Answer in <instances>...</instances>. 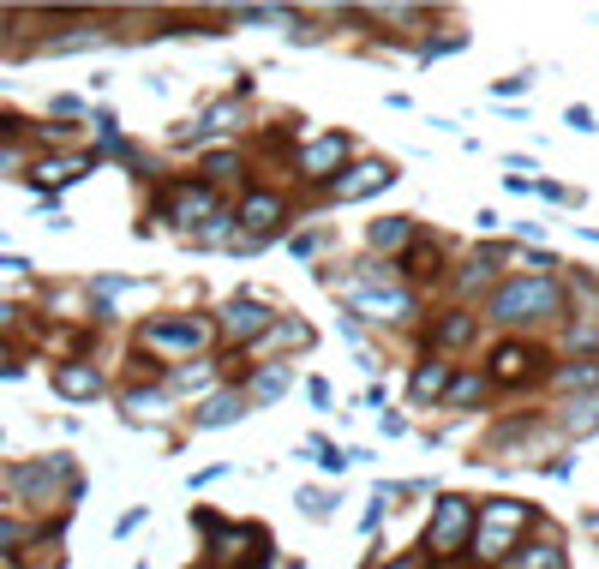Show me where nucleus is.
<instances>
[{
	"label": "nucleus",
	"mask_w": 599,
	"mask_h": 569,
	"mask_svg": "<svg viewBox=\"0 0 599 569\" xmlns=\"http://www.w3.org/2000/svg\"><path fill=\"white\" fill-rule=\"evenodd\" d=\"M348 163H354V138H348L342 126H324V133L306 138V144H300V156H295L300 180H312V186H330Z\"/></svg>",
	"instance_id": "obj_11"
},
{
	"label": "nucleus",
	"mask_w": 599,
	"mask_h": 569,
	"mask_svg": "<svg viewBox=\"0 0 599 569\" xmlns=\"http://www.w3.org/2000/svg\"><path fill=\"white\" fill-rule=\"evenodd\" d=\"M234 235H240V228H234V204H223V210H216V216H210V223H204V228H193V235H186V240L210 252V246H234Z\"/></svg>",
	"instance_id": "obj_32"
},
{
	"label": "nucleus",
	"mask_w": 599,
	"mask_h": 569,
	"mask_svg": "<svg viewBox=\"0 0 599 569\" xmlns=\"http://www.w3.org/2000/svg\"><path fill=\"white\" fill-rule=\"evenodd\" d=\"M444 276H450V252H444V240L420 235L414 246H407V258H402V282L432 288V282H444Z\"/></svg>",
	"instance_id": "obj_21"
},
{
	"label": "nucleus",
	"mask_w": 599,
	"mask_h": 569,
	"mask_svg": "<svg viewBox=\"0 0 599 569\" xmlns=\"http://www.w3.org/2000/svg\"><path fill=\"white\" fill-rule=\"evenodd\" d=\"M223 204H228V198L216 193L204 174H186V180L163 186V198H156V216H163L168 228H186V235H193V228H204L216 210H223Z\"/></svg>",
	"instance_id": "obj_9"
},
{
	"label": "nucleus",
	"mask_w": 599,
	"mask_h": 569,
	"mask_svg": "<svg viewBox=\"0 0 599 569\" xmlns=\"http://www.w3.org/2000/svg\"><path fill=\"white\" fill-rule=\"evenodd\" d=\"M335 294H342L348 318H378V324H407V318H420V294L407 282H366V276H348V282H335Z\"/></svg>",
	"instance_id": "obj_7"
},
{
	"label": "nucleus",
	"mask_w": 599,
	"mask_h": 569,
	"mask_svg": "<svg viewBox=\"0 0 599 569\" xmlns=\"http://www.w3.org/2000/svg\"><path fill=\"white\" fill-rule=\"evenodd\" d=\"M114 31H102V24H66V31H54V37H42L37 42V54H91V49H109Z\"/></svg>",
	"instance_id": "obj_25"
},
{
	"label": "nucleus",
	"mask_w": 599,
	"mask_h": 569,
	"mask_svg": "<svg viewBox=\"0 0 599 569\" xmlns=\"http://www.w3.org/2000/svg\"><path fill=\"white\" fill-rule=\"evenodd\" d=\"M216 479H228V462H223V468H204V474H193V486H216Z\"/></svg>",
	"instance_id": "obj_45"
},
{
	"label": "nucleus",
	"mask_w": 599,
	"mask_h": 569,
	"mask_svg": "<svg viewBox=\"0 0 599 569\" xmlns=\"http://www.w3.org/2000/svg\"><path fill=\"white\" fill-rule=\"evenodd\" d=\"M12 168H24V151L19 144H0V174H12Z\"/></svg>",
	"instance_id": "obj_43"
},
{
	"label": "nucleus",
	"mask_w": 599,
	"mask_h": 569,
	"mask_svg": "<svg viewBox=\"0 0 599 569\" xmlns=\"http://www.w3.org/2000/svg\"><path fill=\"white\" fill-rule=\"evenodd\" d=\"M198 534L210 539V569H270V534L258 521H216L198 509Z\"/></svg>",
	"instance_id": "obj_4"
},
{
	"label": "nucleus",
	"mask_w": 599,
	"mask_h": 569,
	"mask_svg": "<svg viewBox=\"0 0 599 569\" xmlns=\"http://www.w3.org/2000/svg\"><path fill=\"white\" fill-rule=\"evenodd\" d=\"M551 426H558V437H569V444H581V437L599 432V396H569L551 407Z\"/></svg>",
	"instance_id": "obj_24"
},
{
	"label": "nucleus",
	"mask_w": 599,
	"mask_h": 569,
	"mask_svg": "<svg viewBox=\"0 0 599 569\" xmlns=\"http://www.w3.org/2000/svg\"><path fill=\"white\" fill-rule=\"evenodd\" d=\"M390 186H396V163H390V156H366V163H348L330 186H318V193H324V204H360V198L390 193Z\"/></svg>",
	"instance_id": "obj_12"
},
{
	"label": "nucleus",
	"mask_w": 599,
	"mask_h": 569,
	"mask_svg": "<svg viewBox=\"0 0 599 569\" xmlns=\"http://www.w3.org/2000/svg\"><path fill=\"white\" fill-rule=\"evenodd\" d=\"M300 462H312V468H324V474L335 479V474L348 468V449H335L330 437H306V444H300Z\"/></svg>",
	"instance_id": "obj_33"
},
{
	"label": "nucleus",
	"mask_w": 599,
	"mask_h": 569,
	"mask_svg": "<svg viewBox=\"0 0 599 569\" xmlns=\"http://www.w3.org/2000/svg\"><path fill=\"white\" fill-rule=\"evenodd\" d=\"M210 384H216V360L204 354V360H186V366L168 377V396H193V390H210Z\"/></svg>",
	"instance_id": "obj_31"
},
{
	"label": "nucleus",
	"mask_w": 599,
	"mask_h": 569,
	"mask_svg": "<svg viewBox=\"0 0 599 569\" xmlns=\"http://www.w3.org/2000/svg\"><path fill=\"white\" fill-rule=\"evenodd\" d=\"M204 180H210L216 193L240 186V180H246V156H240V151H210V156H204Z\"/></svg>",
	"instance_id": "obj_30"
},
{
	"label": "nucleus",
	"mask_w": 599,
	"mask_h": 569,
	"mask_svg": "<svg viewBox=\"0 0 599 569\" xmlns=\"http://www.w3.org/2000/svg\"><path fill=\"white\" fill-rule=\"evenodd\" d=\"M474 335H479V318L467 312V306H444V312H432V324H426V354L450 360V354H462Z\"/></svg>",
	"instance_id": "obj_15"
},
{
	"label": "nucleus",
	"mask_w": 599,
	"mask_h": 569,
	"mask_svg": "<svg viewBox=\"0 0 599 569\" xmlns=\"http://www.w3.org/2000/svg\"><path fill=\"white\" fill-rule=\"evenodd\" d=\"M492 396H498V384H492L479 366H467V372H456L450 377V390H444V407H486Z\"/></svg>",
	"instance_id": "obj_28"
},
{
	"label": "nucleus",
	"mask_w": 599,
	"mask_h": 569,
	"mask_svg": "<svg viewBox=\"0 0 599 569\" xmlns=\"http://www.w3.org/2000/svg\"><path fill=\"white\" fill-rule=\"evenodd\" d=\"M539 474H546V479H569V474H576V462H569V456H546V462H539Z\"/></svg>",
	"instance_id": "obj_41"
},
{
	"label": "nucleus",
	"mask_w": 599,
	"mask_h": 569,
	"mask_svg": "<svg viewBox=\"0 0 599 569\" xmlns=\"http://www.w3.org/2000/svg\"><path fill=\"white\" fill-rule=\"evenodd\" d=\"M528 72H509V79H492V96H498V102H509V96H521V91H528Z\"/></svg>",
	"instance_id": "obj_38"
},
{
	"label": "nucleus",
	"mask_w": 599,
	"mask_h": 569,
	"mask_svg": "<svg viewBox=\"0 0 599 569\" xmlns=\"http://www.w3.org/2000/svg\"><path fill=\"white\" fill-rule=\"evenodd\" d=\"M282 569H306V563H300V558H282Z\"/></svg>",
	"instance_id": "obj_48"
},
{
	"label": "nucleus",
	"mask_w": 599,
	"mask_h": 569,
	"mask_svg": "<svg viewBox=\"0 0 599 569\" xmlns=\"http://www.w3.org/2000/svg\"><path fill=\"white\" fill-rule=\"evenodd\" d=\"M270 300H258V294H234V300H223V312L210 318L216 324V335H223V348H252L258 335L270 330Z\"/></svg>",
	"instance_id": "obj_13"
},
{
	"label": "nucleus",
	"mask_w": 599,
	"mask_h": 569,
	"mask_svg": "<svg viewBox=\"0 0 599 569\" xmlns=\"http://www.w3.org/2000/svg\"><path fill=\"white\" fill-rule=\"evenodd\" d=\"M426 563H432L426 551H420V546H407V551H396L390 563H372V569H426Z\"/></svg>",
	"instance_id": "obj_39"
},
{
	"label": "nucleus",
	"mask_w": 599,
	"mask_h": 569,
	"mask_svg": "<svg viewBox=\"0 0 599 569\" xmlns=\"http://www.w3.org/2000/svg\"><path fill=\"white\" fill-rule=\"evenodd\" d=\"M420 235H426V228H420L414 216H378V223L366 228V252L384 258V265H402L407 246H414Z\"/></svg>",
	"instance_id": "obj_16"
},
{
	"label": "nucleus",
	"mask_w": 599,
	"mask_h": 569,
	"mask_svg": "<svg viewBox=\"0 0 599 569\" xmlns=\"http://www.w3.org/2000/svg\"><path fill=\"white\" fill-rule=\"evenodd\" d=\"M551 396L569 402V396H599V354H581V360H558V366L546 372Z\"/></svg>",
	"instance_id": "obj_20"
},
{
	"label": "nucleus",
	"mask_w": 599,
	"mask_h": 569,
	"mask_svg": "<svg viewBox=\"0 0 599 569\" xmlns=\"http://www.w3.org/2000/svg\"><path fill=\"white\" fill-rule=\"evenodd\" d=\"M534 521H539V509L528 498H492V504H479V516H474V563H486V569H504L509 563V551L521 546V539L534 534Z\"/></svg>",
	"instance_id": "obj_2"
},
{
	"label": "nucleus",
	"mask_w": 599,
	"mask_h": 569,
	"mask_svg": "<svg viewBox=\"0 0 599 569\" xmlns=\"http://www.w3.org/2000/svg\"><path fill=\"white\" fill-rule=\"evenodd\" d=\"M0 486H7V498L24 504V509H54L61 498H79L84 479L72 474V456H37V462L7 468V474H0Z\"/></svg>",
	"instance_id": "obj_3"
},
{
	"label": "nucleus",
	"mask_w": 599,
	"mask_h": 569,
	"mask_svg": "<svg viewBox=\"0 0 599 569\" xmlns=\"http://www.w3.org/2000/svg\"><path fill=\"white\" fill-rule=\"evenodd\" d=\"M246 414H252L246 390H240V384H223V390H210V396H204V407L193 414V426H198V432H223V426H240Z\"/></svg>",
	"instance_id": "obj_18"
},
{
	"label": "nucleus",
	"mask_w": 599,
	"mask_h": 569,
	"mask_svg": "<svg viewBox=\"0 0 599 569\" xmlns=\"http://www.w3.org/2000/svg\"><path fill=\"white\" fill-rule=\"evenodd\" d=\"M12 318H19V306H12L7 294H0V324H12Z\"/></svg>",
	"instance_id": "obj_47"
},
{
	"label": "nucleus",
	"mask_w": 599,
	"mask_h": 569,
	"mask_svg": "<svg viewBox=\"0 0 599 569\" xmlns=\"http://www.w3.org/2000/svg\"><path fill=\"white\" fill-rule=\"evenodd\" d=\"M504 569H569V551H564V539H521L516 551H509V563Z\"/></svg>",
	"instance_id": "obj_26"
},
{
	"label": "nucleus",
	"mask_w": 599,
	"mask_h": 569,
	"mask_svg": "<svg viewBox=\"0 0 599 569\" xmlns=\"http://www.w3.org/2000/svg\"><path fill=\"white\" fill-rule=\"evenodd\" d=\"M96 168V156L91 151H66V156H42V163L31 168V186H37V198H54L61 186L72 180H84V174Z\"/></svg>",
	"instance_id": "obj_17"
},
{
	"label": "nucleus",
	"mask_w": 599,
	"mask_h": 569,
	"mask_svg": "<svg viewBox=\"0 0 599 569\" xmlns=\"http://www.w3.org/2000/svg\"><path fill=\"white\" fill-rule=\"evenodd\" d=\"M384 504H390V486L378 492V498H372L366 509H360V521H354V528H360V539H372V534H378V521H384Z\"/></svg>",
	"instance_id": "obj_36"
},
{
	"label": "nucleus",
	"mask_w": 599,
	"mask_h": 569,
	"mask_svg": "<svg viewBox=\"0 0 599 569\" xmlns=\"http://www.w3.org/2000/svg\"><path fill=\"white\" fill-rule=\"evenodd\" d=\"M133 528H144V509H126V516L114 521V539H126V534H133Z\"/></svg>",
	"instance_id": "obj_44"
},
{
	"label": "nucleus",
	"mask_w": 599,
	"mask_h": 569,
	"mask_svg": "<svg viewBox=\"0 0 599 569\" xmlns=\"http://www.w3.org/2000/svg\"><path fill=\"white\" fill-rule=\"evenodd\" d=\"M31 528H24V521H12V516H0V558H12V551H24L31 546Z\"/></svg>",
	"instance_id": "obj_35"
},
{
	"label": "nucleus",
	"mask_w": 599,
	"mask_h": 569,
	"mask_svg": "<svg viewBox=\"0 0 599 569\" xmlns=\"http://www.w3.org/2000/svg\"><path fill=\"white\" fill-rule=\"evenodd\" d=\"M295 390V366H252L246 372V402L265 407V402H282Z\"/></svg>",
	"instance_id": "obj_27"
},
{
	"label": "nucleus",
	"mask_w": 599,
	"mask_h": 569,
	"mask_svg": "<svg viewBox=\"0 0 599 569\" xmlns=\"http://www.w3.org/2000/svg\"><path fill=\"white\" fill-rule=\"evenodd\" d=\"M240 126H246V102H240V96L210 102V108L198 114V133H204V138H234Z\"/></svg>",
	"instance_id": "obj_29"
},
{
	"label": "nucleus",
	"mask_w": 599,
	"mask_h": 569,
	"mask_svg": "<svg viewBox=\"0 0 599 569\" xmlns=\"http://www.w3.org/2000/svg\"><path fill=\"white\" fill-rule=\"evenodd\" d=\"M450 377H456V366L437 360V354H426L414 366V377H407V402H414V407H437V402H444V390H450Z\"/></svg>",
	"instance_id": "obj_23"
},
{
	"label": "nucleus",
	"mask_w": 599,
	"mask_h": 569,
	"mask_svg": "<svg viewBox=\"0 0 599 569\" xmlns=\"http://www.w3.org/2000/svg\"><path fill=\"white\" fill-rule=\"evenodd\" d=\"M174 414V396L168 384H133L121 390V420H133V426H156V420Z\"/></svg>",
	"instance_id": "obj_22"
},
{
	"label": "nucleus",
	"mask_w": 599,
	"mask_h": 569,
	"mask_svg": "<svg viewBox=\"0 0 599 569\" xmlns=\"http://www.w3.org/2000/svg\"><path fill=\"white\" fill-rule=\"evenodd\" d=\"M486 318L498 330H546V324H564V318H569L564 282H558V276H504V282L486 294Z\"/></svg>",
	"instance_id": "obj_1"
},
{
	"label": "nucleus",
	"mask_w": 599,
	"mask_h": 569,
	"mask_svg": "<svg viewBox=\"0 0 599 569\" xmlns=\"http://www.w3.org/2000/svg\"><path fill=\"white\" fill-rule=\"evenodd\" d=\"M0 24H7V12H0Z\"/></svg>",
	"instance_id": "obj_49"
},
{
	"label": "nucleus",
	"mask_w": 599,
	"mask_h": 569,
	"mask_svg": "<svg viewBox=\"0 0 599 569\" xmlns=\"http://www.w3.org/2000/svg\"><path fill=\"white\" fill-rule=\"evenodd\" d=\"M295 504H300V516L324 521L330 509H335V486H300V492H295Z\"/></svg>",
	"instance_id": "obj_34"
},
{
	"label": "nucleus",
	"mask_w": 599,
	"mask_h": 569,
	"mask_svg": "<svg viewBox=\"0 0 599 569\" xmlns=\"http://www.w3.org/2000/svg\"><path fill=\"white\" fill-rule=\"evenodd\" d=\"M216 342V324L210 318H193V312H180V318H151V324L138 330V348L144 354H163V360H204V348Z\"/></svg>",
	"instance_id": "obj_8"
},
{
	"label": "nucleus",
	"mask_w": 599,
	"mask_h": 569,
	"mask_svg": "<svg viewBox=\"0 0 599 569\" xmlns=\"http://www.w3.org/2000/svg\"><path fill=\"white\" fill-rule=\"evenodd\" d=\"M474 516H479L474 498H462V492H444V498L432 504V516H426L420 551H426L432 563H456L462 551L474 546Z\"/></svg>",
	"instance_id": "obj_6"
},
{
	"label": "nucleus",
	"mask_w": 599,
	"mask_h": 569,
	"mask_svg": "<svg viewBox=\"0 0 599 569\" xmlns=\"http://www.w3.org/2000/svg\"><path fill=\"white\" fill-rule=\"evenodd\" d=\"M49 384H54V396H66V402H96L102 390H109V377H102V366H91V360H61V366L49 372Z\"/></svg>",
	"instance_id": "obj_19"
},
{
	"label": "nucleus",
	"mask_w": 599,
	"mask_h": 569,
	"mask_svg": "<svg viewBox=\"0 0 599 569\" xmlns=\"http://www.w3.org/2000/svg\"><path fill=\"white\" fill-rule=\"evenodd\" d=\"M318 342V330L306 324V318H295V312H282V318H270V330L258 335L246 354H258V366H288V354H306V348Z\"/></svg>",
	"instance_id": "obj_14"
},
{
	"label": "nucleus",
	"mask_w": 599,
	"mask_h": 569,
	"mask_svg": "<svg viewBox=\"0 0 599 569\" xmlns=\"http://www.w3.org/2000/svg\"><path fill=\"white\" fill-rule=\"evenodd\" d=\"M306 396H312V407H330V402H335V390L324 384V377H306Z\"/></svg>",
	"instance_id": "obj_42"
},
{
	"label": "nucleus",
	"mask_w": 599,
	"mask_h": 569,
	"mask_svg": "<svg viewBox=\"0 0 599 569\" xmlns=\"http://www.w3.org/2000/svg\"><path fill=\"white\" fill-rule=\"evenodd\" d=\"M288 223H295V204H288V193H276V186H252L240 204H234V246L228 252H258V246L282 240Z\"/></svg>",
	"instance_id": "obj_5"
},
{
	"label": "nucleus",
	"mask_w": 599,
	"mask_h": 569,
	"mask_svg": "<svg viewBox=\"0 0 599 569\" xmlns=\"http://www.w3.org/2000/svg\"><path fill=\"white\" fill-rule=\"evenodd\" d=\"M558 360H546L534 342H521V335H509V342H498L492 348V360H486V377L498 390H528V384H539Z\"/></svg>",
	"instance_id": "obj_10"
},
{
	"label": "nucleus",
	"mask_w": 599,
	"mask_h": 569,
	"mask_svg": "<svg viewBox=\"0 0 599 569\" xmlns=\"http://www.w3.org/2000/svg\"><path fill=\"white\" fill-rule=\"evenodd\" d=\"M564 126H576V133H599V114L588 108V102H569V108H564Z\"/></svg>",
	"instance_id": "obj_37"
},
{
	"label": "nucleus",
	"mask_w": 599,
	"mask_h": 569,
	"mask_svg": "<svg viewBox=\"0 0 599 569\" xmlns=\"http://www.w3.org/2000/svg\"><path fill=\"white\" fill-rule=\"evenodd\" d=\"M0 377H19V366H12V354H7V342H0Z\"/></svg>",
	"instance_id": "obj_46"
},
{
	"label": "nucleus",
	"mask_w": 599,
	"mask_h": 569,
	"mask_svg": "<svg viewBox=\"0 0 599 569\" xmlns=\"http://www.w3.org/2000/svg\"><path fill=\"white\" fill-rule=\"evenodd\" d=\"M288 246H295L300 258H318V252H324V235H312V228H300V235L288 240Z\"/></svg>",
	"instance_id": "obj_40"
}]
</instances>
